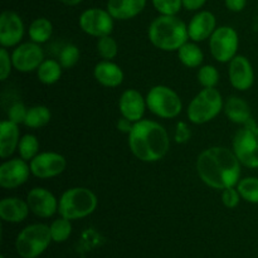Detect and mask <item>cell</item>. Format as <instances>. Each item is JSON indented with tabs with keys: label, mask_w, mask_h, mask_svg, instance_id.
<instances>
[{
	"label": "cell",
	"mask_w": 258,
	"mask_h": 258,
	"mask_svg": "<svg viewBox=\"0 0 258 258\" xmlns=\"http://www.w3.org/2000/svg\"><path fill=\"white\" fill-rule=\"evenodd\" d=\"M241 165L233 150L212 146L198 156L197 171L204 184L217 190H224L239 183Z\"/></svg>",
	"instance_id": "cell-1"
},
{
	"label": "cell",
	"mask_w": 258,
	"mask_h": 258,
	"mask_svg": "<svg viewBox=\"0 0 258 258\" xmlns=\"http://www.w3.org/2000/svg\"><path fill=\"white\" fill-rule=\"evenodd\" d=\"M170 146L168 131L160 123L151 120L134 122L128 133V148L141 161L155 163L166 155Z\"/></svg>",
	"instance_id": "cell-2"
},
{
	"label": "cell",
	"mask_w": 258,
	"mask_h": 258,
	"mask_svg": "<svg viewBox=\"0 0 258 258\" xmlns=\"http://www.w3.org/2000/svg\"><path fill=\"white\" fill-rule=\"evenodd\" d=\"M154 47L165 52H178L188 40V25L176 15H160L151 22L148 30Z\"/></svg>",
	"instance_id": "cell-3"
},
{
	"label": "cell",
	"mask_w": 258,
	"mask_h": 258,
	"mask_svg": "<svg viewBox=\"0 0 258 258\" xmlns=\"http://www.w3.org/2000/svg\"><path fill=\"white\" fill-rule=\"evenodd\" d=\"M97 197L92 190L76 186L62 194L58 203V213L70 221H77L92 214L97 208Z\"/></svg>",
	"instance_id": "cell-4"
},
{
	"label": "cell",
	"mask_w": 258,
	"mask_h": 258,
	"mask_svg": "<svg viewBox=\"0 0 258 258\" xmlns=\"http://www.w3.org/2000/svg\"><path fill=\"white\" fill-rule=\"evenodd\" d=\"M223 107V98L218 90L214 87L203 88L189 103L186 115L190 122L202 125L216 118Z\"/></svg>",
	"instance_id": "cell-5"
},
{
	"label": "cell",
	"mask_w": 258,
	"mask_h": 258,
	"mask_svg": "<svg viewBox=\"0 0 258 258\" xmlns=\"http://www.w3.org/2000/svg\"><path fill=\"white\" fill-rule=\"evenodd\" d=\"M53 241L49 226L43 223L25 227L17 237L15 248L22 258H37L43 253Z\"/></svg>",
	"instance_id": "cell-6"
},
{
	"label": "cell",
	"mask_w": 258,
	"mask_h": 258,
	"mask_svg": "<svg viewBox=\"0 0 258 258\" xmlns=\"http://www.w3.org/2000/svg\"><path fill=\"white\" fill-rule=\"evenodd\" d=\"M232 148L242 165L258 169V125L253 120L244 123L234 134Z\"/></svg>",
	"instance_id": "cell-7"
},
{
	"label": "cell",
	"mask_w": 258,
	"mask_h": 258,
	"mask_svg": "<svg viewBox=\"0 0 258 258\" xmlns=\"http://www.w3.org/2000/svg\"><path fill=\"white\" fill-rule=\"evenodd\" d=\"M148 108L161 118H174L180 115L183 102L175 91L168 86H155L146 96Z\"/></svg>",
	"instance_id": "cell-8"
},
{
	"label": "cell",
	"mask_w": 258,
	"mask_h": 258,
	"mask_svg": "<svg viewBox=\"0 0 258 258\" xmlns=\"http://www.w3.org/2000/svg\"><path fill=\"white\" fill-rule=\"evenodd\" d=\"M239 39L236 30L228 25H223L214 30L209 38V49L216 60L221 63L231 62L237 55Z\"/></svg>",
	"instance_id": "cell-9"
},
{
	"label": "cell",
	"mask_w": 258,
	"mask_h": 258,
	"mask_svg": "<svg viewBox=\"0 0 258 258\" xmlns=\"http://www.w3.org/2000/svg\"><path fill=\"white\" fill-rule=\"evenodd\" d=\"M80 27L86 34L101 38L110 35L113 30V18L108 10L92 8L81 14Z\"/></svg>",
	"instance_id": "cell-10"
},
{
	"label": "cell",
	"mask_w": 258,
	"mask_h": 258,
	"mask_svg": "<svg viewBox=\"0 0 258 258\" xmlns=\"http://www.w3.org/2000/svg\"><path fill=\"white\" fill-rule=\"evenodd\" d=\"M13 67L19 72H33L44 60V52L38 43L28 42L15 47L12 53Z\"/></svg>",
	"instance_id": "cell-11"
},
{
	"label": "cell",
	"mask_w": 258,
	"mask_h": 258,
	"mask_svg": "<svg viewBox=\"0 0 258 258\" xmlns=\"http://www.w3.org/2000/svg\"><path fill=\"white\" fill-rule=\"evenodd\" d=\"M30 171L35 178L50 179L58 176L66 170L67 161L64 156L58 153L45 151L30 160Z\"/></svg>",
	"instance_id": "cell-12"
},
{
	"label": "cell",
	"mask_w": 258,
	"mask_h": 258,
	"mask_svg": "<svg viewBox=\"0 0 258 258\" xmlns=\"http://www.w3.org/2000/svg\"><path fill=\"white\" fill-rule=\"evenodd\" d=\"M30 165L22 158L10 159L0 165V185L4 189H14L23 185L29 178Z\"/></svg>",
	"instance_id": "cell-13"
},
{
	"label": "cell",
	"mask_w": 258,
	"mask_h": 258,
	"mask_svg": "<svg viewBox=\"0 0 258 258\" xmlns=\"http://www.w3.org/2000/svg\"><path fill=\"white\" fill-rule=\"evenodd\" d=\"M24 35V24L17 13L5 10L0 15V44L4 48L17 47Z\"/></svg>",
	"instance_id": "cell-14"
},
{
	"label": "cell",
	"mask_w": 258,
	"mask_h": 258,
	"mask_svg": "<svg viewBox=\"0 0 258 258\" xmlns=\"http://www.w3.org/2000/svg\"><path fill=\"white\" fill-rule=\"evenodd\" d=\"M228 77L229 82L236 90H249L254 82V72L251 62L244 55H236L229 62Z\"/></svg>",
	"instance_id": "cell-15"
},
{
	"label": "cell",
	"mask_w": 258,
	"mask_h": 258,
	"mask_svg": "<svg viewBox=\"0 0 258 258\" xmlns=\"http://www.w3.org/2000/svg\"><path fill=\"white\" fill-rule=\"evenodd\" d=\"M27 203L32 213L40 218H50L58 212V203L53 193L44 188H34L28 193Z\"/></svg>",
	"instance_id": "cell-16"
},
{
	"label": "cell",
	"mask_w": 258,
	"mask_h": 258,
	"mask_svg": "<svg viewBox=\"0 0 258 258\" xmlns=\"http://www.w3.org/2000/svg\"><path fill=\"white\" fill-rule=\"evenodd\" d=\"M146 107H148L146 98H144L143 95L136 90H126L118 101L121 115L122 117L130 120L131 122H138L143 120Z\"/></svg>",
	"instance_id": "cell-17"
},
{
	"label": "cell",
	"mask_w": 258,
	"mask_h": 258,
	"mask_svg": "<svg viewBox=\"0 0 258 258\" xmlns=\"http://www.w3.org/2000/svg\"><path fill=\"white\" fill-rule=\"evenodd\" d=\"M216 25V17L211 12L204 10V12L198 13L191 18L188 25L189 38L194 42H202V40L208 39L217 29Z\"/></svg>",
	"instance_id": "cell-18"
},
{
	"label": "cell",
	"mask_w": 258,
	"mask_h": 258,
	"mask_svg": "<svg viewBox=\"0 0 258 258\" xmlns=\"http://www.w3.org/2000/svg\"><path fill=\"white\" fill-rule=\"evenodd\" d=\"M29 206L27 201L20 198H4L0 202V217L8 223H20L29 214Z\"/></svg>",
	"instance_id": "cell-19"
},
{
	"label": "cell",
	"mask_w": 258,
	"mask_h": 258,
	"mask_svg": "<svg viewBox=\"0 0 258 258\" xmlns=\"http://www.w3.org/2000/svg\"><path fill=\"white\" fill-rule=\"evenodd\" d=\"M146 0H108L107 10L113 19L128 20L140 14Z\"/></svg>",
	"instance_id": "cell-20"
},
{
	"label": "cell",
	"mask_w": 258,
	"mask_h": 258,
	"mask_svg": "<svg viewBox=\"0 0 258 258\" xmlns=\"http://www.w3.org/2000/svg\"><path fill=\"white\" fill-rule=\"evenodd\" d=\"M20 141V131L18 123L10 120L0 122V156L7 159L18 149Z\"/></svg>",
	"instance_id": "cell-21"
},
{
	"label": "cell",
	"mask_w": 258,
	"mask_h": 258,
	"mask_svg": "<svg viewBox=\"0 0 258 258\" xmlns=\"http://www.w3.org/2000/svg\"><path fill=\"white\" fill-rule=\"evenodd\" d=\"M96 81L105 87H118L123 82V72L112 60L97 63L93 71Z\"/></svg>",
	"instance_id": "cell-22"
},
{
	"label": "cell",
	"mask_w": 258,
	"mask_h": 258,
	"mask_svg": "<svg viewBox=\"0 0 258 258\" xmlns=\"http://www.w3.org/2000/svg\"><path fill=\"white\" fill-rule=\"evenodd\" d=\"M223 108L226 116L232 121V122L244 125V123H247L248 121L252 120L251 107H249L248 103L244 100H242L241 97H237V96H231V97H228V100L224 103Z\"/></svg>",
	"instance_id": "cell-23"
},
{
	"label": "cell",
	"mask_w": 258,
	"mask_h": 258,
	"mask_svg": "<svg viewBox=\"0 0 258 258\" xmlns=\"http://www.w3.org/2000/svg\"><path fill=\"white\" fill-rule=\"evenodd\" d=\"M178 57L180 62L189 68L201 67L204 59V54L201 48L194 43L188 42L179 48Z\"/></svg>",
	"instance_id": "cell-24"
},
{
	"label": "cell",
	"mask_w": 258,
	"mask_h": 258,
	"mask_svg": "<svg viewBox=\"0 0 258 258\" xmlns=\"http://www.w3.org/2000/svg\"><path fill=\"white\" fill-rule=\"evenodd\" d=\"M62 66L58 60L45 59L37 70L38 80L44 85H53L58 82L62 76Z\"/></svg>",
	"instance_id": "cell-25"
},
{
	"label": "cell",
	"mask_w": 258,
	"mask_h": 258,
	"mask_svg": "<svg viewBox=\"0 0 258 258\" xmlns=\"http://www.w3.org/2000/svg\"><path fill=\"white\" fill-rule=\"evenodd\" d=\"M52 33L53 25L50 20H48L47 18H38V19H35L30 24L29 30H28V34H29L32 42L38 43V44L48 42L49 38L52 37Z\"/></svg>",
	"instance_id": "cell-26"
},
{
	"label": "cell",
	"mask_w": 258,
	"mask_h": 258,
	"mask_svg": "<svg viewBox=\"0 0 258 258\" xmlns=\"http://www.w3.org/2000/svg\"><path fill=\"white\" fill-rule=\"evenodd\" d=\"M50 117H52V113L47 106H33V107L28 108L24 125L30 128H40L49 122Z\"/></svg>",
	"instance_id": "cell-27"
},
{
	"label": "cell",
	"mask_w": 258,
	"mask_h": 258,
	"mask_svg": "<svg viewBox=\"0 0 258 258\" xmlns=\"http://www.w3.org/2000/svg\"><path fill=\"white\" fill-rule=\"evenodd\" d=\"M237 190L241 194L243 201L252 204H258V178L248 176L239 180L237 184Z\"/></svg>",
	"instance_id": "cell-28"
},
{
	"label": "cell",
	"mask_w": 258,
	"mask_h": 258,
	"mask_svg": "<svg viewBox=\"0 0 258 258\" xmlns=\"http://www.w3.org/2000/svg\"><path fill=\"white\" fill-rule=\"evenodd\" d=\"M49 228L52 239L54 242H57V243L66 242L70 238L71 233H72V224H71V221L64 218V217H60V218L53 221Z\"/></svg>",
	"instance_id": "cell-29"
},
{
	"label": "cell",
	"mask_w": 258,
	"mask_h": 258,
	"mask_svg": "<svg viewBox=\"0 0 258 258\" xmlns=\"http://www.w3.org/2000/svg\"><path fill=\"white\" fill-rule=\"evenodd\" d=\"M18 151H19L20 158L24 160L30 161L38 155L39 151V141L34 135H24L19 141V146H18Z\"/></svg>",
	"instance_id": "cell-30"
},
{
	"label": "cell",
	"mask_w": 258,
	"mask_h": 258,
	"mask_svg": "<svg viewBox=\"0 0 258 258\" xmlns=\"http://www.w3.org/2000/svg\"><path fill=\"white\" fill-rule=\"evenodd\" d=\"M97 52L105 60H112L113 58H116L118 53V45L111 34L98 38Z\"/></svg>",
	"instance_id": "cell-31"
},
{
	"label": "cell",
	"mask_w": 258,
	"mask_h": 258,
	"mask_svg": "<svg viewBox=\"0 0 258 258\" xmlns=\"http://www.w3.org/2000/svg\"><path fill=\"white\" fill-rule=\"evenodd\" d=\"M198 82L204 88L216 87L219 82V72L214 66H202L198 71Z\"/></svg>",
	"instance_id": "cell-32"
},
{
	"label": "cell",
	"mask_w": 258,
	"mask_h": 258,
	"mask_svg": "<svg viewBox=\"0 0 258 258\" xmlns=\"http://www.w3.org/2000/svg\"><path fill=\"white\" fill-rule=\"evenodd\" d=\"M81 57V52L77 45L75 44H66L59 52V60L63 68H72L78 63Z\"/></svg>",
	"instance_id": "cell-33"
},
{
	"label": "cell",
	"mask_w": 258,
	"mask_h": 258,
	"mask_svg": "<svg viewBox=\"0 0 258 258\" xmlns=\"http://www.w3.org/2000/svg\"><path fill=\"white\" fill-rule=\"evenodd\" d=\"M153 4L161 15H176L181 9L183 0H153Z\"/></svg>",
	"instance_id": "cell-34"
},
{
	"label": "cell",
	"mask_w": 258,
	"mask_h": 258,
	"mask_svg": "<svg viewBox=\"0 0 258 258\" xmlns=\"http://www.w3.org/2000/svg\"><path fill=\"white\" fill-rule=\"evenodd\" d=\"M28 108L22 102H15L8 110V120L14 123H24Z\"/></svg>",
	"instance_id": "cell-35"
},
{
	"label": "cell",
	"mask_w": 258,
	"mask_h": 258,
	"mask_svg": "<svg viewBox=\"0 0 258 258\" xmlns=\"http://www.w3.org/2000/svg\"><path fill=\"white\" fill-rule=\"evenodd\" d=\"M13 60L12 55L7 50V48L3 47L0 49V81H5L9 77L10 72H12Z\"/></svg>",
	"instance_id": "cell-36"
},
{
	"label": "cell",
	"mask_w": 258,
	"mask_h": 258,
	"mask_svg": "<svg viewBox=\"0 0 258 258\" xmlns=\"http://www.w3.org/2000/svg\"><path fill=\"white\" fill-rule=\"evenodd\" d=\"M241 201V194L237 190V188L232 186V188H227L222 191V202L224 206L229 209L236 208Z\"/></svg>",
	"instance_id": "cell-37"
},
{
	"label": "cell",
	"mask_w": 258,
	"mask_h": 258,
	"mask_svg": "<svg viewBox=\"0 0 258 258\" xmlns=\"http://www.w3.org/2000/svg\"><path fill=\"white\" fill-rule=\"evenodd\" d=\"M191 131L185 122H179L175 131V141L179 144L186 143L190 139Z\"/></svg>",
	"instance_id": "cell-38"
},
{
	"label": "cell",
	"mask_w": 258,
	"mask_h": 258,
	"mask_svg": "<svg viewBox=\"0 0 258 258\" xmlns=\"http://www.w3.org/2000/svg\"><path fill=\"white\" fill-rule=\"evenodd\" d=\"M226 2V7L228 8L231 12H242L246 7L247 0H224Z\"/></svg>",
	"instance_id": "cell-39"
},
{
	"label": "cell",
	"mask_w": 258,
	"mask_h": 258,
	"mask_svg": "<svg viewBox=\"0 0 258 258\" xmlns=\"http://www.w3.org/2000/svg\"><path fill=\"white\" fill-rule=\"evenodd\" d=\"M207 0H183V7L188 10H198L206 4Z\"/></svg>",
	"instance_id": "cell-40"
},
{
	"label": "cell",
	"mask_w": 258,
	"mask_h": 258,
	"mask_svg": "<svg viewBox=\"0 0 258 258\" xmlns=\"http://www.w3.org/2000/svg\"><path fill=\"white\" fill-rule=\"evenodd\" d=\"M133 125H134V123L131 122L130 120H127L126 117L120 118V120L117 121V128H118V130L122 131V133H126V134L130 133L131 128H133Z\"/></svg>",
	"instance_id": "cell-41"
},
{
	"label": "cell",
	"mask_w": 258,
	"mask_h": 258,
	"mask_svg": "<svg viewBox=\"0 0 258 258\" xmlns=\"http://www.w3.org/2000/svg\"><path fill=\"white\" fill-rule=\"evenodd\" d=\"M59 2H62L63 4H66V5H71V7H73V5L80 4L82 0H59Z\"/></svg>",
	"instance_id": "cell-42"
},
{
	"label": "cell",
	"mask_w": 258,
	"mask_h": 258,
	"mask_svg": "<svg viewBox=\"0 0 258 258\" xmlns=\"http://www.w3.org/2000/svg\"><path fill=\"white\" fill-rule=\"evenodd\" d=\"M0 258H5V257H4V256H2V257H0Z\"/></svg>",
	"instance_id": "cell-43"
}]
</instances>
